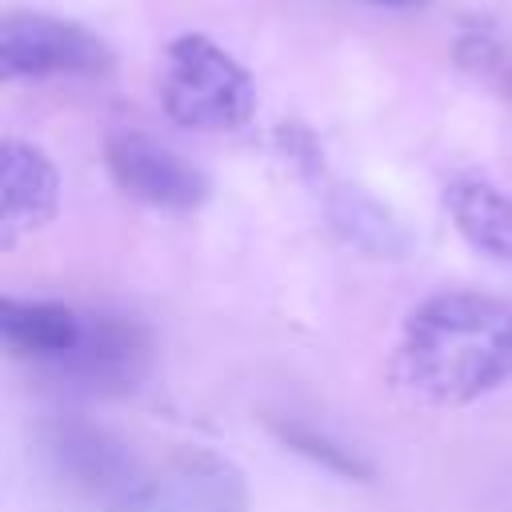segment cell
Listing matches in <instances>:
<instances>
[{
	"mask_svg": "<svg viewBox=\"0 0 512 512\" xmlns=\"http://www.w3.org/2000/svg\"><path fill=\"white\" fill-rule=\"evenodd\" d=\"M396 380L424 404H472L512 380V304L480 292L428 296L404 324Z\"/></svg>",
	"mask_w": 512,
	"mask_h": 512,
	"instance_id": "1",
	"label": "cell"
},
{
	"mask_svg": "<svg viewBox=\"0 0 512 512\" xmlns=\"http://www.w3.org/2000/svg\"><path fill=\"white\" fill-rule=\"evenodd\" d=\"M164 112L200 132H232L248 124L256 108V88L248 72L208 36H180L168 44L164 80H160Z\"/></svg>",
	"mask_w": 512,
	"mask_h": 512,
	"instance_id": "2",
	"label": "cell"
},
{
	"mask_svg": "<svg viewBox=\"0 0 512 512\" xmlns=\"http://www.w3.org/2000/svg\"><path fill=\"white\" fill-rule=\"evenodd\" d=\"M44 456L72 492L108 508L128 500L144 480L132 448L116 432L80 416H60L44 428Z\"/></svg>",
	"mask_w": 512,
	"mask_h": 512,
	"instance_id": "3",
	"label": "cell"
},
{
	"mask_svg": "<svg viewBox=\"0 0 512 512\" xmlns=\"http://www.w3.org/2000/svg\"><path fill=\"white\" fill-rule=\"evenodd\" d=\"M112 48L68 20L44 12H12L0 20V72L12 80L40 76H104Z\"/></svg>",
	"mask_w": 512,
	"mask_h": 512,
	"instance_id": "4",
	"label": "cell"
},
{
	"mask_svg": "<svg viewBox=\"0 0 512 512\" xmlns=\"http://www.w3.org/2000/svg\"><path fill=\"white\" fill-rule=\"evenodd\" d=\"M148 364H152L148 328L132 316L100 312V316H84V332L76 348L56 364H48V372L72 388L116 396V392H132L148 376Z\"/></svg>",
	"mask_w": 512,
	"mask_h": 512,
	"instance_id": "5",
	"label": "cell"
},
{
	"mask_svg": "<svg viewBox=\"0 0 512 512\" xmlns=\"http://www.w3.org/2000/svg\"><path fill=\"white\" fill-rule=\"evenodd\" d=\"M108 512H248V484L216 452H180Z\"/></svg>",
	"mask_w": 512,
	"mask_h": 512,
	"instance_id": "6",
	"label": "cell"
},
{
	"mask_svg": "<svg viewBox=\"0 0 512 512\" xmlns=\"http://www.w3.org/2000/svg\"><path fill=\"white\" fill-rule=\"evenodd\" d=\"M108 172L120 192L164 212H192L208 200V180L180 152L140 132H116L104 148Z\"/></svg>",
	"mask_w": 512,
	"mask_h": 512,
	"instance_id": "7",
	"label": "cell"
},
{
	"mask_svg": "<svg viewBox=\"0 0 512 512\" xmlns=\"http://www.w3.org/2000/svg\"><path fill=\"white\" fill-rule=\"evenodd\" d=\"M0 184H4V212H0V248H16L24 236L40 232L60 208V172L56 164L24 140H8L0 152Z\"/></svg>",
	"mask_w": 512,
	"mask_h": 512,
	"instance_id": "8",
	"label": "cell"
},
{
	"mask_svg": "<svg viewBox=\"0 0 512 512\" xmlns=\"http://www.w3.org/2000/svg\"><path fill=\"white\" fill-rule=\"evenodd\" d=\"M84 332V316L56 300H0V336L12 356L56 364L76 348Z\"/></svg>",
	"mask_w": 512,
	"mask_h": 512,
	"instance_id": "9",
	"label": "cell"
},
{
	"mask_svg": "<svg viewBox=\"0 0 512 512\" xmlns=\"http://www.w3.org/2000/svg\"><path fill=\"white\" fill-rule=\"evenodd\" d=\"M444 204L472 248L512 264V196L508 192H500L480 176H460L444 188Z\"/></svg>",
	"mask_w": 512,
	"mask_h": 512,
	"instance_id": "10",
	"label": "cell"
},
{
	"mask_svg": "<svg viewBox=\"0 0 512 512\" xmlns=\"http://www.w3.org/2000/svg\"><path fill=\"white\" fill-rule=\"evenodd\" d=\"M332 224L348 236V244L372 252V256H404L408 252V232L400 228V220L376 204L372 196H364L360 188H336L328 200Z\"/></svg>",
	"mask_w": 512,
	"mask_h": 512,
	"instance_id": "11",
	"label": "cell"
},
{
	"mask_svg": "<svg viewBox=\"0 0 512 512\" xmlns=\"http://www.w3.org/2000/svg\"><path fill=\"white\" fill-rule=\"evenodd\" d=\"M272 432L292 448V452H300V456H308V460H316V464H324L328 472H336V476H356V480H364L368 476V464L352 452V448H344V444H336L332 436H324V432H316V428H308V424H296V420H288V424H272Z\"/></svg>",
	"mask_w": 512,
	"mask_h": 512,
	"instance_id": "12",
	"label": "cell"
},
{
	"mask_svg": "<svg viewBox=\"0 0 512 512\" xmlns=\"http://www.w3.org/2000/svg\"><path fill=\"white\" fill-rule=\"evenodd\" d=\"M384 4H416V0H384Z\"/></svg>",
	"mask_w": 512,
	"mask_h": 512,
	"instance_id": "13",
	"label": "cell"
},
{
	"mask_svg": "<svg viewBox=\"0 0 512 512\" xmlns=\"http://www.w3.org/2000/svg\"><path fill=\"white\" fill-rule=\"evenodd\" d=\"M508 92H512V76H508Z\"/></svg>",
	"mask_w": 512,
	"mask_h": 512,
	"instance_id": "14",
	"label": "cell"
}]
</instances>
